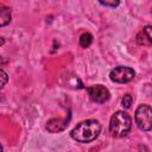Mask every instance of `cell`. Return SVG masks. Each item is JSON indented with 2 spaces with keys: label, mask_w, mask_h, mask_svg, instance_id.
Wrapping results in <instances>:
<instances>
[{
  "label": "cell",
  "mask_w": 152,
  "mask_h": 152,
  "mask_svg": "<svg viewBox=\"0 0 152 152\" xmlns=\"http://www.w3.org/2000/svg\"><path fill=\"white\" fill-rule=\"evenodd\" d=\"M100 133H101L100 122L94 119H88L76 125L71 129L70 135L77 142H91L100 135Z\"/></svg>",
  "instance_id": "6da1fadb"
},
{
  "label": "cell",
  "mask_w": 152,
  "mask_h": 152,
  "mask_svg": "<svg viewBox=\"0 0 152 152\" xmlns=\"http://www.w3.org/2000/svg\"><path fill=\"white\" fill-rule=\"evenodd\" d=\"M132 128V119L131 116L122 110L115 112L109 121V132L115 138L125 137L127 133H129Z\"/></svg>",
  "instance_id": "7a4b0ae2"
},
{
  "label": "cell",
  "mask_w": 152,
  "mask_h": 152,
  "mask_svg": "<svg viewBox=\"0 0 152 152\" xmlns=\"http://www.w3.org/2000/svg\"><path fill=\"white\" fill-rule=\"evenodd\" d=\"M134 120L139 129L151 131L152 129V108L147 104H140L135 109Z\"/></svg>",
  "instance_id": "3957f363"
},
{
  "label": "cell",
  "mask_w": 152,
  "mask_h": 152,
  "mask_svg": "<svg viewBox=\"0 0 152 152\" xmlns=\"http://www.w3.org/2000/svg\"><path fill=\"white\" fill-rule=\"evenodd\" d=\"M135 76V71L129 66H116L109 72V78L114 83H128Z\"/></svg>",
  "instance_id": "277c9868"
},
{
  "label": "cell",
  "mask_w": 152,
  "mask_h": 152,
  "mask_svg": "<svg viewBox=\"0 0 152 152\" xmlns=\"http://www.w3.org/2000/svg\"><path fill=\"white\" fill-rule=\"evenodd\" d=\"M87 93H88L90 100L96 103H104L110 97L109 90L102 84H94V86L88 87Z\"/></svg>",
  "instance_id": "5b68a950"
},
{
  "label": "cell",
  "mask_w": 152,
  "mask_h": 152,
  "mask_svg": "<svg viewBox=\"0 0 152 152\" xmlns=\"http://www.w3.org/2000/svg\"><path fill=\"white\" fill-rule=\"evenodd\" d=\"M70 121V114L68 118L65 119H61V118H53V119H50L48 122H46V129L50 132V133H58V132H62L66 128L68 124Z\"/></svg>",
  "instance_id": "8992f818"
},
{
  "label": "cell",
  "mask_w": 152,
  "mask_h": 152,
  "mask_svg": "<svg viewBox=\"0 0 152 152\" xmlns=\"http://www.w3.org/2000/svg\"><path fill=\"white\" fill-rule=\"evenodd\" d=\"M135 40L139 45L151 46L152 45V26H145L141 31H139Z\"/></svg>",
  "instance_id": "52a82bcc"
},
{
  "label": "cell",
  "mask_w": 152,
  "mask_h": 152,
  "mask_svg": "<svg viewBox=\"0 0 152 152\" xmlns=\"http://www.w3.org/2000/svg\"><path fill=\"white\" fill-rule=\"evenodd\" d=\"M11 21V10L0 5V26H6Z\"/></svg>",
  "instance_id": "ba28073f"
},
{
  "label": "cell",
  "mask_w": 152,
  "mask_h": 152,
  "mask_svg": "<svg viewBox=\"0 0 152 152\" xmlns=\"http://www.w3.org/2000/svg\"><path fill=\"white\" fill-rule=\"evenodd\" d=\"M91 43H93V36L89 32H86V33L81 34V37H80V45L82 48H88V46H90Z\"/></svg>",
  "instance_id": "9c48e42d"
},
{
  "label": "cell",
  "mask_w": 152,
  "mask_h": 152,
  "mask_svg": "<svg viewBox=\"0 0 152 152\" xmlns=\"http://www.w3.org/2000/svg\"><path fill=\"white\" fill-rule=\"evenodd\" d=\"M132 103H133V96H132L131 94H125V95L122 96V99H121V104H122V107H124L125 109H128V108H131Z\"/></svg>",
  "instance_id": "30bf717a"
},
{
  "label": "cell",
  "mask_w": 152,
  "mask_h": 152,
  "mask_svg": "<svg viewBox=\"0 0 152 152\" xmlns=\"http://www.w3.org/2000/svg\"><path fill=\"white\" fill-rule=\"evenodd\" d=\"M99 4L102 6H107V7H116L120 5V1H114V0L113 1H102V0H100Z\"/></svg>",
  "instance_id": "8fae6325"
},
{
  "label": "cell",
  "mask_w": 152,
  "mask_h": 152,
  "mask_svg": "<svg viewBox=\"0 0 152 152\" xmlns=\"http://www.w3.org/2000/svg\"><path fill=\"white\" fill-rule=\"evenodd\" d=\"M1 78H2V83H1V89L6 86V83H7V80H8V76H7V74L5 72V70L4 69H1Z\"/></svg>",
  "instance_id": "7c38bea8"
}]
</instances>
